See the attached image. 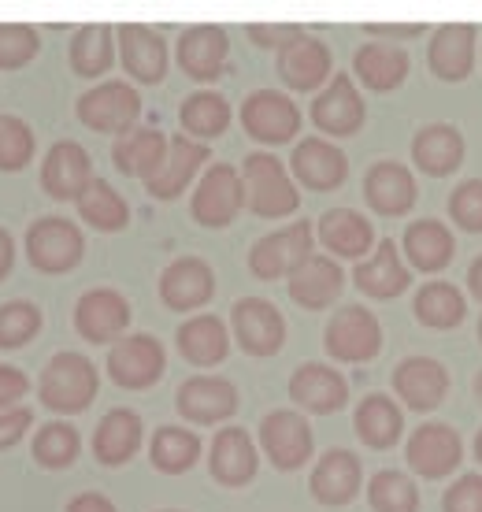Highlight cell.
Segmentation results:
<instances>
[{"instance_id":"obj_17","label":"cell","mask_w":482,"mask_h":512,"mask_svg":"<svg viewBox=\"0 0 482 512\" xmlns=\"http://www.w3.org/2000/svg\"><path fill=\"white\" fill-rule=\"evenodd\" d=\"M216 297V271L204 256H175L164 271H160V301L171 312H190L197 316L208 301Z\"/></svg>"},{"instance_id":"obj_2","label":"cell","mask_w":482,"mask_h":512,"mask_svg":"<svg viewBox=\"0 0 482 512\" xmlns=\"http://www.w3.org/2000/svg\"><path fill=\"white\" fill-rule=\"evenodd\" d=\"M245 208L260 219H286L301 208V190L293 182L290 167L275 153H249L241 164Z\"/></svg>"},{"instance_id":"obj_48","label":"cell","mask_w":482,"mask_h":512,"mask_svg":"<svg viewBox=\"0 0 482 512\" xmlns=\"http://www.w3.org/2000/svg\"><path fill=\"white\" fill-rule=\"evenodd\" d=\"M41 52L38 26L30 23H0V71H19Z\"/></svg>"},{"instance_id":"obj_23","label":"cell","mask_w":482,"mask_h":512,"mask_svg":"<svg viewBox=\"0 0 482 512\" xmlns=\"http://www.w3.org/2000/svg\"><path fill=\"white\" fill-rule=\"evenodd\" d=\"M275 67H279L282 86L293 93H319L334 78V52H330L327 41L305 38L290 41L286 49L275 56Z\"/></svg>"},{"instance_id":"obj_11","label":"cell","mask_w":482,"mask_h":512,"mask_svg":"<svg viewBox=\"0 0 482 512\" xmlns=\"http://www.w3.org/2000/svg\"><path fill=\"white\" fill-rule=\"evenodd\" d=\"M108 379L119 390H149L164 379L167 372V353L160 338L153 334H123L112 349H108Z\"/></svg>"},{"instance_id":"obj_15","label":"cell","mask_w":482,"mask_h":512,"mask_svg":"<svg viewBox=\"0 0 482 512\" xmlns=\"http://www.w3.org/2000/svg\"><path fill=\"white\" fill-rule=\"evenodd\" d=\"M405 461L423 479H449L464 461V438L457 435V427H449L442 420L423 423L408 435Z\"/></svg>"},{"instance_id":"obj_55","label":"cell","mask_w":482,"mask_h":512,"mask_svg":"<svg viewBox=\"0 0 482 512\" xmlns=\"http://www.w3.org/2000/svg\"><path fill=\"white\" fill-rule=\"evenodd\" d=\"M64 512H119V509H115V501L108 494H101V490H82V494H75V498L67 501Z\"/></svg>"},{"instance_id":"obj_54","label":"cell","mask_w":482,"mask_h":512,"mask_svg":"<svg viewBox=\"0 0 482 512\" xmlns=\"http://www.w3.org/2000/svg\"><path fill=\"white\" fill-rule=\"evenodd\" d=\"M423 23H364V34L371 38H382L386 45L390 41H412V38H423Z\"/></svg>"},{"instance_id":"obj_42","label":"cell","mask_w":482,"mask_h":512,"mask_svg":"<svg viewBox=\"0 0 482 512\" xmlns=\"http://www.w3.org/2000/svg\"><path fill=\"white\" fill-rule=\"evenodd\" d=\"M75 208H78V219H86L89 227H93V231H101V234L127 231V223H130L127 197L115 190L108 179H97V175H93V182L82 190V197L75 201Z\"/></svg>"},{"instance_id":"obj_45","label":"cell","mask_w":482,"mask_h":512,"mask_svg":"<svg viewBox=\"0 0 482 512\" xmlns=\"http://www.w3.org/2000/svg\"><path fill=\"white\" fill-rule=\"evenodd\" d=\"M368 505L371 512H419L416 479L397 468H382L368 479Z\"/></svg>"},{"instance_id":"obj_6","label":"cell","mask_w":482,"mask_h":512,"mask_svg":"<svg viewBox=\"0 0 482 512\" xmlns=\"http://www.w3.org/2000/svg\"><path fill=\"white\" fill-rule=\"evenodd\" d=\"M245 208V186H241V167L216 160L204 167V175L197 179L190 193V216L197 227L208 231H223L230 227L238 212Z\"/></svg>"},{"instance_id":"obj_58","label":"cell","mask_w":482,"mask_h":512,"mask_svg":"<svg viewBox=\"0 0 482 512\" xmlns=\"http://www.w3.org/2000/svg\"><path fill=\"white\" fill-rule=\"evenodd\" d=\"M475 461L482 464V427H479V435H475Z\"/></svg>"},{"instance_id":"obj_52","label":"cell","mask_w":482,"mask_h":512,"mask_svg":"<svg viewBox=\"0 0 482 512\" xmlns=\"http://www.w3.org/2000/svg\"><path fill=\"white\" fill-rule=\"evenodd\" d=\"M26 394H30V375H26L23 368L0 364V412L19 409Z\"/></svg>"},{"instance_id":"obj_57","label":"cell","mask_w":482,"mask_h":512,"mask_svg":"<svg viewBox=\"0 0 482 512\" xmlns=\"http://www.w3.org/2000/svg\"><path fill=\"white\" fill-rule=\"evenodd\" d=\"M468 290H471V297L482 305V253L468 264Z\"/></svg>"},{"instance_id":"obj_44","label":"cell","mask_w":482,"mask_h":512,"mask_svg":"<svg viewBox=\"0 0 482 512\" xmlns=\"http://www.w3.org/2000/svg\"><path fill=\"white\" fill-rule=\"evenodd\" d=\"M78 453H82V435H78V427H71L67 420L41 423L34 442H30V457H34L41 468H49V472L71 468V464L78 461Z\"/></svg>"},{"instance_id":"obj_61","label":"cell","mask_w":482,"mask_h":512,"mask_svg":"<svg viewBox=\"0 0 482 512\" xmlns=\"http://www.w3.org/2000/svg\"><path fill=\"white\" fill-rule=\"evenodd\" d=\"M160 512H182V509H160Z\"/></svg>"},{"instance_id":"obj_22","label":"cell","mask_w":482,"mask_h":512,"mask_svg":"<svg viewBox=\"0 0 482 512\" xmlns=\"http://www.w3.org/2000/svg\"><path fill=\"white\" fill-rule=\"evenodd\" d=\"M115 45H119V64L134 82L141 86L164 82L171 56H167V41L160 30L145 23H123L115 26Z\"/></svg>"},{"instance_id":"obj_53","label":"cell","mask_w":482,"mask_h":512,"mask_svg":"<svg viewBox=\"0 0 482 512\" xmlns=\"http://www.w3.org/2000/svg\"><path fill=\"white\" fill-rule=\"evenodd\" d=\"M34 427V409L19 405L12 412H0V449H12L23 442V435Z\"/></svg>"},{"instance_id":"obj_13","label":"cell","mask_w":482,"mask_h":512,"mask_svg":"<svg viewBox=\"0 0 482 512\" xmlns=\"http://www.w3.org/2000/svg\"><path fill=\"white\" fill-rule=\"evenodd\" d=\"M241 130L260 145H286L301 130V108L279 90H253L241 101Z\"/></svg>"},{"instance_id":"obj_1","label":"cell","mask_w":482,"mask_h":512,"mask_svg":"<svg viewBox=\"0 0 482 512\" xmlns=\"http://www.w3.org/2000/svg\"><path fill=\"white\" fill-rule=\"evenodd\" d=\"M101 390V372L86 353L64 349L41 368L38 379V397L41 405L56 416H78L93 405V397Z\"/></svg>"},{"instance_id":"obj_28","label":"cell","mask_w":482,"mask_h":512,"mask_svg":"<svg viewBox=\"0 0 482 512\" xmlns=\"http://www.w3.org/2000/svg\"><path fill=\"white\" fill-rule=\"evenodd\" d=\"M89 182H93V160H89L86 145H78V141H56L41 160V190L49 193L52 201H78Z\"/></svg>"},{"instance_id":"obj_3","label":"cell","mask_w":482,"mask_h":512,"mask_svg":"<svg viewBox=\"0 0 482 512\" xmlns=\"http://www.w3.org/2000/svg\"><path fill=\"white\" fill-rule=\"evenodd\" d=\"M312 253H316V227L308 219H293V223H286L279 231L256 238L249 256H245V264H249L253 279L275 282L290 279Z\"/></svg>"},{"instance_id":"obj_34","label":"cell","mask_w":482,"mask_h":512,"mask_svg":"<svg viewBox=\"0 0 482 512\" xmlns=\"http://www.w3.org/2000/svg\"><path fill=\"white\" fill-rule=\"evenodd\" d=\"M175 346L182 360L193 368H216L230 353V331L216 312H197V316H186L178 323Z\"/></svg>"},{"instance_id":"obj_5","label":"cell","mask_w":482,"mask_h":512,"mask_svg":"<svg viewBox=\"0 0 482 512\" xmlns=\"http://www.w3.org/2000/svg\"><path fill=\"white\" fill-rule=\"evenodd\" d=\"M75 116L82 127L97 134H115L123 138L127 130L138 127L141 119V93L130 86L127 78H104L97 86H89L75 101Z\"/></svg>"},{"instance_id":"obj_9","label":"cell","mask_w":482,"mask_h":512,"mask_svg":"<svg viewBox=\"0 0 482 512\" xmlns=\"http://www.w3.org/2000/svg\"><path fill=\"white\" fill-rule=\"evenodd\" d=\"M308 119L330 141L356 134L368 119V104H364V93L356 86V78L349 71H334V78L316 93V101L308 108Z\"/></svg>"},{"instance_id":"obj_12","label":"cell","mask_w":482,"mask_h":512,"mask_svg":"<svg viewBox=\"0 0 482 512\" xmlns=\"http://www.w3.org/2000/svg\"><path fill=\"white\" fill-rule=\"evenodd\" d=\"M134 312L115 286H93L75 301V331L89 346H115L127 334Z\"/></svg>"},{"instance_id":"obj_50","label":"cell","mask_w":482,"mask_h":512,"mask_svg":"<svg viewBox=\"0 0 482 512\" xmlns=\"http://www.w3.org/2000/svg\"><path fill=\"white\" fill-rule=\"evenodd\" d=\"M442 512H482V472L457 475L442 494Z\"/></svg>"},{"instance_id":"obj_21","label":"cell","mask_w":482,"mask_h":512,"mask_svg":"<svg viewBox=\"0 0 482 512\" xmlns=\"http://www.w3.org/2000/svg\"><path fill=\"white\" fill-rule=\"evenodd\" d=\"M353 286L371 301H394L412 286V268L401 256V242L394 238H379L368 260H356Z\"/></svg>"},{"instance_id":"obj_29","label":"cell","mask_w":482,"mask_h":512,"mask_svg":"<svg viewBox=\"0 0 482 512\" xmlns=\"http://www.w3.org/2000/svg\"><path fill=\"white\" fill-rule=\"evenodd\" d=\"M208 160H212V149H208V145L186 138V134H171V149H167L164 167L145 182V190H149V197H156V201H175V197H182V193L190 190L197 175H204V164H208Z\"/></svg>"},{"instance_id":"obj_27","label":"cell","mask_w":482,"mask_h":512,"mask_svg":"<svg viewBox=\"0 0 482 512\" xmlns=\"http://www.w3.org/2000/svg\"><path fill=\"white\" fill-rule=\"evenodd\" d=\"M316 242L327 249L334 260H368L371 249L379 245L375 227L364 212L356 208H327L316 223Z\"/></svg>"},{"instance_id":"obj_47","label":"cell","mask_w":482,"mask_h":512,"mask_svg":"<svg viewBox=\"0 0 482 512\" xmlns=\"http://www.w3.org/2000/svg\"><path fill=\"white\" fill-rule=\"evenodd\" d=\"M34 153H38V138H34L30 123L12 112H0V171H8V175L23 171L30 167Z\"/></svg>"},{"instance_id":"obj_7","label":"cell","mask_w":482,"mask_h":512,"mask_svg":"<svg viewBox=\"0 0 482 512\" xmlns=\"http://www.w3.org/2000/svg\"><path fill=\"white\" fill-rule=\"evenodd\" d=\"M323 349L338 364H368L382 353V323L364 305H342L323 327Z\"/></svg>"},{"instance_id":"obj_25","label":"cell","mask_w":482,"mask_h":512,"mask_svg":"<svg viewBox=\"0 0 482 512\" xmlns=\"http://www.w3.org/2000/svg\"><path fill=\"white\" fill-rule=\"evenodd\" d=\"M479 56V26L475 23H442L427 41V67L442 82H464L475 71Z\"/></svg>"},{"instance_id":"obj_59","label":"cell","mask_w":482,"mask_h":512,"mask_svg":"<svg viewBox=\"0 0 482 512\" xmlns=\"http://www.w3.org/2000/svg\"><path fill=\"white\" fill-rule=\"evenodd\" d=\"M471 386H475V397H479V405H482V368H479V375H475V383Z\"/></svg>"},{"instance_id":"obj_4","label":"cell","mask_w":482,"mask_h":512,"mask_svg":"<svg viewBox=\"0 0 482 512\" xmlns=\"http://www.w3.org/2000/svg\"><path fill=\"white\" fill-rule=\"evenodd\" d=\"M23 249L34 271H41V275H67L86 256V234H82L75 219L41 216L26 227Z\"/></svg>"},{"instance_id":"obj_41","label":"cell","mask_w":482,"mask_h":512,"mask_svg":"<svg viewBox=\"0 0 482 512\" xmlns=\"http://www.w3.org/2000/svg\"><path fill=\"white\" fill-rule=\"evenodd\" d=\"M230 119H234V112H230V101L216 90L190 93V97L182 101V108H178L182 134H186V138H193V141H201V145L223 138V134H227V127H230Z\"/></svg>"},{"instance_id":"obj_38","label":"cell","mask_w":482,"mask_h":512,"mask_svg":"<svg viewBox=\"0 0 482 512\" xmlns=\"http://www.w3.org/2000/svg\"><path fill=\"white\" fill-rule=\"evenodd\" d=\"M353 431L368 449H394L405 435V412L394 397L368 394L353 409Z\"/></svg>"},{"instance_id":"obj_43","label":"cell","mask_w":482,"mask_h":512,"mask_svg":"<svg viewBox=\"0 0 482 512\" xmlns=\"http://www.w3.org/2000/svg\"><path fill=\"white\" fill-rule=\"evenodd\" d=\"M201 453H204L201 435L193 427H175V423L156 427L153 442H149V461H153L156 472L164 475L190 472L193 464L201 461Z\"/></svg>"},{"instance_id":"obj_60","label":"cell","mask_w":482,"mask_h":512,"mask_svg":"<svg viewBox=\"0 0 482 512\" xmlns=\"http://www.w3.org/2000/svg\"><path fill=\"white\" fill-rule=\"evenodd\" d=\"M475 334H479V346H482V320H479V327H475Z\"/></svg>"},{"instance_id":"obj_31","label":"cell","mask_w":482,"mask_h":512,"mask_svg":"<svg viewBox=\"0 0 482 512\" xmlns=\"http://www.w3.org/2000/svg\"><path fill=\"white\" fill-rule=\"evenodd\" d=\"M468 153V141L453 123H427L412 134V164L427 179H449Z\"/></svg>"},{"instance_id":"obj_39","label":"cell","mask_w":482,"mask_h":512,"mask_svg":"<svg viewBox=\"0 0 482 512\" xmlns=\"http://www.w3.org/2000/svg\"><path fill=\"white\" fill-rule=\"evenodd\" d=\"M115 56V26L108 23H82L67 45V64L78 78H104L115 67Z\"/></svg>"},{"instance_id":"obj_10","label":"cell","mask_w":482,"mask_h":512,"mask_svg":"<svg viewBox=\"0 0 482 512\" xmlns=\"http://www.w3.org/2000/svg\"><path fill=\"white\" fill-rule=\"evenodd\" d=\"M230 338L249 357H275L286 346V316L267 297H238L230 308Z\"/></svg>"},{"instance_id":"obj_40","label":"cell","mask_w":482,"mask_h":512,"mask_svg":"<svg viewBox=\"0 0 482 512\" xmlns=\"http://www.w3.org/2000/svg\"><path fill=\"white\" fill-rule=\"evenodd\" d=\"M412 316H416V323L431 327V331H453L468 316V297L453 282L431 279L423 282L416 297H412Z\"/></svg>"},{"instance_id":"obj_26","label":"cell","mask_w":482,"mask_h":512,"mask_svg":"<svg viewBox=\"0 0 482 512\" xmlns=\"http://www.w3.org/2000/svg\"><path fill=\"white\" fill-rule=\"evenodd\" d=\"M360 487H364V464L353 449H327L308 475V494L327 509H342L356 501Z\"/></svg>"},{"instance_id":"obj_51","label":"cell","mask_w":482,"mask_h":512,"mask_svg":"<svg viewBox=\"0 0 482 512\" xmlns=\"http://www.w3.org/2000/svg\"><path fill=\"white\" fill-rule=\"evenodd\" d=\"M245 34H249V41H253V45H260V49L282 52L290 41L305 38V26H297V23H253Z\"/></svg>"},{"instance_id":"obj_20","label":"cell","mask_w":482,"mask_h":512,"mask_svg":"<svg viewBox=\"0 0 482 512\" xmlns=\"http://www.w3.org/2000/svg\"><path fill=\"white\" fill-rule=\"evenodd\" d=\"M260 472V446L245 427H219L208 446V475L219 487L238 490Z\"/></svg>"},{"instance_id":"obj_16","label":"cell","mask_w":482,"mask_h":512,"mask_svg":"<svg viewBox=\"0 0 482 512\" xmlns=\"http://www.w3.org/2000/svg\"><path fill=\"white\" fill-rule=\"evenodd\" d=\"M286 167H290L293 182L312 193L338 190L349 179V156L323 134H308L305 141H297Z\"/></svg>"},{"instance_id":"obj_56","label":"cell","mask_w":482,"mask_h":512,"mask_svg":"<svg viewBox=\"0 0 482 512\" xmlns=\"http://www.w3.org/2000/svg\"><path fill=\"white\" fill-rule=\"evenodd\" d=\"M15 268V242L12 234H8V227H0V282L12 275Z\"/></svg>"},{"instance_id":"obj_18","label":"cell","mask_w":482,"mask_h":512,"mask_svg":"<svg viewBox=\"0 0 482 512\" xmlns=\"http://www.w3.org/2000/svg\"><path fill=\"white\" fill-rule=\"evenodd\" d=\"M286 394L297 405V412H312V416H334L349 405V379L330 364L308 360L301 368H293Z\"/></svg>"},{"instance_id":"obj_35","label":"cell","mask_w":482,"mask_h":512,"mask_svg":"<svg viewBox=\"0 0 482 512\" xmlns=\"http://www.w3.org/2000/svg\"><path fill=\"white\" fill-rule=\"evenodd\" d=\"M408 52L401 45H386V41H364L353 52V71L349 75L371 93H394L405 86L408 78Z\"/></svg>"},{"instance_id":"obj_33","label":"cell","mask_w":482,"mask_h":512,"mask_svg":"<svg viewBox=\"0 0 482 512\" xmlns=\"http://www.w3.org/2000/svg\"><path fill=\"white\" fill-rule=\"evenodd\" d=\"M286 290H290V297L301 308H308V312H323V308H330L338 297H342L345 271L334 256L312 253L305 264L286 279Z\"/></svg>"},{"instance_id":"obj_19","label":"cell","mask_w":482,"mask_h":512,"mask_svg":"<svg viewBox=\"0 0 482 512\" xmlns=\"http://www.w3.org/2000/svg\"><path fill=\"white\" fill-rule=\"evenodd\" d=\"M227 56H230V38L223 26L197 23V26H186L178 34V45H175L178 67H182V75L201 82V86L216 82L227 71Z\"/></svg>"},{"instance_id":"obj_30","label":"cell","mask_w":482,"mask_h":512,"mask_svg":"<svg viewBox=\"0 0 482 512\" xmlns=\"http://www.w3.org/2000/svg\"><path fill=\"white\" fill-rule=\"evenodd\" d=\"M394 394L412 412H434L449 394V368L434 357H405L394 368Z\"/></svg>"},{"instance_id":"obj_32","label":"cell","mask_w":482,"mask_h":512,"mask_svg":"<svg viewBox=\"0 0 482 512\" xmlns=\"http://www.w3.org/2000/svg\"><path fill=\"white\" fill-rule=\"evenodd\" d=\"M401 256L412 271L438 275L453 264L457 256V238L445 227L442 219H412L401 234Z\"/></svg>"},{"instance_id":"obj_8","label":"cell","mask_w":482,"mask_h":512,"mask_svg":"<svg viewBox=\"0 0 482 512\" xmlns=\"http://www.w3.org/2000/svg\"><path fill=\"white\" fill-rule=\"evenodd\" d=\"M256 446L279 472H297V468H305L312 461V449H316L312 423H308L305 412L297 409L267 412L260 427H256Z\"/></svg>"},{"instance_id":"obj_14","label":"cell","mask_w":482,"mask_h":512,"mask_svg":"<svg viewBox=\"0 0 482 512\" xmlns=\"http://www.w3.org/2000/svg\"><path fill=\"white\" fill-rule=\"evenodd\" d=\"M175 409H178V416H182L186 423H193V427L223 423L238 412V386L230 383L227 375L197 372L178 383Z\"/></svg>"},{"instance_id":"obj_36","label":"cell","mask_w":482,"mask_h":512,"mask_svg":"<svg viewBox=\"0 0 482 512\" xmlns=\"http://www.w3.org/2000/svg\"><path fill=\"white\" fill-rule=\"evenodd\" d=\"M167 149H171V138H167L164 130L134 127V130H127L123 138H115L112 164H115V171H119V175H127V179L149 182L156 171L164 167Z\"/></svg>"},{"instance_id":"obj_24","label":"cell","mask_w":482,"mask_h":512,"mask_svg":"<svg viewBox=\"0 0 482 512\" xmlns=\"http://www.w3.org/2000/svg\"><path fill=\"white\" fill-rule=\"evenodd\" d=\"M416 175L401 160H375L364 171V201L375 216L401 219L416 208Z\"/></svg>"},{"instance_id":"obj_46","label":"cell","mask_w":482,"mask_h":512,"mask_svg":"<svg viewBox=\"0 0 482 512\" xmlns=\"http://www.w3.org/2000/svg\"><path fill=\"white\" fill-rule=\"evenodd\" d=\"M41 308L26 297H15V301H4L0 305V349H23L26 342H34L41 334Z\"/></svg>"},{"instance_id":"obj_49","label":"cell","mask_w":482,"mask_h":512,"mask_svg":"<svg viewBox=\"0 0 482 512\" xmlns=\"http://www.w3.org/2000/svg\"><path fill=\"white\" fill-rule=\"evenodd\" d=\"M449 219L460 231L482 234V179H464L457 190L449 193Z\"/></svg>"},{"instance_id":"obj_37","label":"cell","mask_w":482,"mask_h":512,"mask_svg":"<svg viewBox=\"0 0 482 512\" xmlns=\"http://www.w3.org/2000/svg\"><path fill=\"white\" fill-rule=\"evenodd\" d=\"M145 442V423L134 409H108L93 431V457L104 468H123Z\"/></svg>"}]
</instances>
